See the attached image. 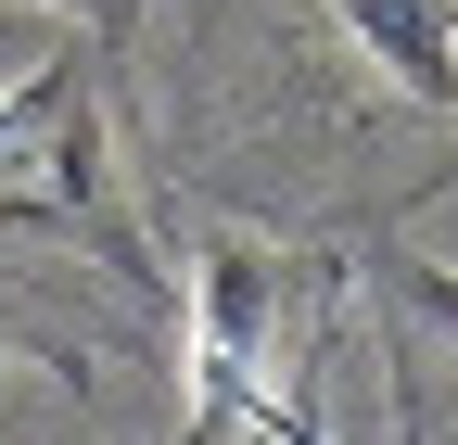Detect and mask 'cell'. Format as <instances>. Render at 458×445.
I'll return each instance as SVG.
<instances>
[{
	"mask_svg": "<svg viewBox=\"0 0 458 445\" xmlns=\"http://www.w3.org/2000/svg\"><path fill=\"white\" fill-rule=\"evenodd\" d=\"M64 13H77V26H89V38L114 51V38H128V13H140V0H64Z\"/></svg>",
	"mask_w": 458,
	"mask_h": 445,
	"instance_id": "cell-3",
	"label": "cell"
},
{
	"mask_svg": "<svg viewBox=\"0 0 458 445\" xmlns=\"http://www.w3.org/2000/svg\"><path fill=\"white\" fill-rule=\"evenodd\" d=\"M280 445H318V407H306V420H280Z\"/></svg>",
	"mask_w": 458,
	"mask_h": 445,
	"instance_id": "cell-4",
	"label": "cell"
},
{
	"mask_svg": "<svg viewBox=\"0 0 458 445\" xmlns=\"http://www.w3.org/2000/svg\"><path fill=\"white\" fill-rule=\"evenodd\" d=\"M331 26L357 38L408 102L458 115V0H331Z\"/></svg>",
	"mask_w": 458,
	"mask_h": 445,
	"instance_id": "cell-2",
	"label": "cell"
},
{
	"mask_svg": "<svg viewBox=\"0 0 458 445\" xmlns=\"http://www.w3.org/2000/svg\"><path fill=\"white\" fill-rule=\"evenodd\" d=\"M0 230H64V242H102L128 281H153V255L128 242L114 153H102L89 51H51L38 77H13V89H0Z\"/></svg>",
	"mask_w": 458,
	"mask_h": 445,
	"instance_id": "cell-1",
	"label": "cell"
}]
</instances>
